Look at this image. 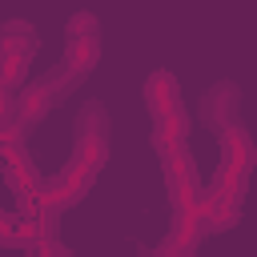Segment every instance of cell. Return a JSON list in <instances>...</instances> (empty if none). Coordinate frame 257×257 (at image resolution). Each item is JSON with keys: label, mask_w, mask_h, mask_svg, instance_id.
<instances>
[{"label": "cell", "mask_w": 257, "mask_h": 257, "mask_svg": "<svg viewBox=\"0 0 257 257\" xmlns=\"http://www.w3.org/2000/svg\"><path fill=\"white\" fill-rule=\"evenodd\" d=\"M253 161H257V145H253L249 128H241V124L225 128L221 133V165L213 173V185L205 189V229L209 233L233 229L241 221Z\"/></svg>", "instance_id": "obj_2"}, {"label": "cell", "mask_w": 257, "mask_h": 257, "mask_svg": "<svg viewBox=\"0 0 257 257\" xmlns=\"http://www.w3.org/2000/svg\"><path fill=\"white\" fill-rule=\"evenodd\" d=\"M237 116H241V88H237L233 80H217V84H209L205 96H201V104H197V120L221 137L225 128L237 124Z\"/></svg>", "instance_id": "obj_6"}, {"label": "cell", "mask_w": 257, "mask_h": 257, "mask_svg": "<svg viewBox=\"0 0 257 257\" xmlns=\"http://www.w3.org/2000/svg\"><path fill=\"white\" fill-rule=\"evenodd\" d=\"M40 48V36L28 20H8L4 32H0V60H20V64H32Z\"/></svg>", "instance_id": "obj_7"}, {"label": "cell", "mask_w": 257, "mask_h": 257, "mask_svg": "<svg viewBox=\"0 0 257 257\" xmlns=\"http://www.w3.org/2000/svg\"><path fill=\"white\" fill-rule=\"evenodd\" d=\"M145 108H149V120H153V149L181 145L189 137V108L181 100V84H177L173 72H165V68L149 72V80H145Z\"/></svg>", "instance_id": "obj_3"}, {"label": "cell", "mask_w": 257, "mask_h": 257, "mask_svg": "<svg viewBox=\"0 0 257 257\" xmlns=\"http://www.w3.org/2000/svg\"><path fill=\"white\" fill-rule=\"evenodd\" d=\"M28 257H72V253H68V249H64V245H60V241L52 237V241H44V245L28 249Z\"/></svg>", "instance_id": "obj_8"}, {"label": "cell", "mask_w": 257, "mask_h": 257, "mask_svg": "<svg viewBox=\"0 0 257 257\" xmlns=\"http://www.w3.org/2000/svg\"><path fill=\"white\" fill-rule=\"evenodd\" d=\"M104 161H108V112H104L100 100H92V104L80 108V116H76V141H72V157H68L64 169L44 185L40 205H48V209H56V213L80 205L84 193L92 189L96 173L104 169Z\"/></svg>", "instance_id": "obj_1"}, {"label": "cell", "mask_w": 257, "mask_h": 257, "mask_svg": "<svg viewBox=\"0 0 257 257\" xmlns=\"http://www.w3.org/2000/svg\"><path fill=\"white\" fill-rule=\"evenodd\" d=\"M76 72H92L96 60H100V20L92 12H72L68 24H64V56Z\"/></svg>", "instance_id": "obj_5"}, {"label": "cell", "mask_w": 257, "mask_h": 257, "mask_svg": "<svg viewBox=\"0 0 257 257\" xmlns=\"http://www.w3.org/2000/svg\"><path fill=\"white\" fill-rule=\"evenodd\" d=\"M157 153H161V177H165L173 213H201L205 209V189H201L197 161H193L189 145L181 141V145H165Z\"/></svg>", "instance_id": "obj_4"}]
</instances>
